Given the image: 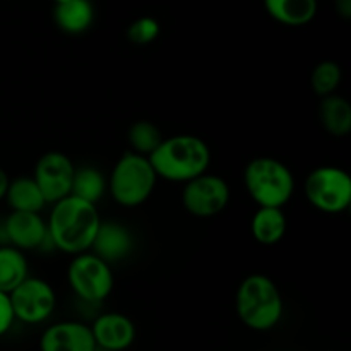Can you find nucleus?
<instances>
[{"instance_id": "10", "label": "nucleus", "mask_w": 351, "mask_h": 351, "mask_svg": "<svg viewBox=\"0 0 351 351\" xmlns=\"http://www.w3.org/2000/svg\"><path fill=\"white\" fill-rule=\"evenodd\" d=\"M74 173L75 165L67 154L60 151H48L36 161L31 177L41 189L48 204H53L71 195Z\"/></svg>"}, {"instance_id": "23", "label": "nucleus", "mask_w": 351, "mask_h": 351, "mask_svg": "<svg viewBox=\"0 0 351 351\" xmlns=\"http://www.w3.org/2000/svg\"><path fill=\"white\" fill-rule=\"evenodd\" d=\"M343 79L341 65L335 60H322L312 69L311 86L314 93L321 98L329 95H335L336 89L339 88Z\"/></svg>"}, {"instance_id": "18", "label": "nucleus", "mask_w": 351, "mask_h": 351, "mask_svg": "<svg viewBox=\"0 0 351 351\" xmlns=\"http://www.w3.org/2000/svg\"><path fill=\"white\" fill-rule=\"evenodd\" d=\"M267 14L285 26H305L317 14V0H264Z\"/></svg>"}, {"instance_id": "17", "label": "nucleus", "mask_w": 351, "mask_h": 351, "mask_svg": "<svg viewBox=\"0 0 351 351\" xmlns=\"http://www.w3.org/2000/svg\"><path fill=\"white\" fill-rule=\"evenodd\" d=\"M3 201H7L10 211L26 213H41L48 204L33 177L10 178Z\"/></svg>"}, {"instance_id": "9", "label": "nucleus", "mask_w": 351, "mask_h": 351, "mask_svg": "<svg viewBox=\"0 0 351 351\" xmlns=\"http://www.w3.org/2000/svg\"><path fill=\"white\" fill-rule=\"evenodd\" d=\"M16 321L24 324H41L53 314L57 295L53 287L41 278L27 276L9 293Z\"/></svg>"}, {"instance_id": "2", "label": "nucleus", "mask_w": 351, "mask_h": 351, "mask_svg": "<svg viewBox=\"0 0 351 351\" xmlns=\"http://www.w3.org/2000/svg\"><path fill=\"white\" fill-rule=\"evenodd\" d=\"M158 178L185 184L206 173L211 163V149L204 139L192 134L163 137L160 146L149 154Z\"/></svg>"}, {"instance_id": "4", "label": "nucleus", "mask_w": 351, "mask_h": 351, "mask_svg": "<svg viewBox=\"0 0 351 351\" xmlns=\"http://www.w3.org/2000/svg\"><path fill=\"white\" fill-rule=\"evenodd\" d=\"M156 182L158 175L149 158L129 151L115 163L106 187L117 204L122 208H137L151 197Z\"/></svg>"}, {"instance_id": "22", "label": "nucleus", "mask_w": 351, "mask_h": 351, "mask_svg": "<svg viewBox=\"0 0 351 351\" xmlns=\"http://www.w3.org/2000/svg\"><path fill=\"white\" fill-rule=\"evenodd\" d=\"M127 141H129L130 151L143 154V156H149L163 141V134H161L160 127L151 120H137L136 123L130 125Z\"/></svg>"}, {"instance_id": "25", "label": "nucleus", "mask_w": 351, "mask_h": 351, "mask_svg": "<svg viewBox=\"0 0 351 351\" xmlns=\"http://www.w3.org/2000/svg\"><path fill=\"white\" fill-rule=\"evenodd\" d=\"M14 322H16V317H14L9 293L0 291V336L7 335L10 331V328H12Z\"/></svg>"}, {"instance_id": "13", "label": "nucleus", "mask_w": 351, "mask_h": 351, "mask_svg": "<svg viewBox=\"0 0 351 351\" xmlns=\"http://www.w3.org/2000/svg\"><path fill=\"white\" fill-rule=\"evenodd\" d=\"M40 351H98L91 328L77 321L51 324L40 338Z\"/></svg>"}, {"instance_id": "27", "label": "nucleus", "mask_w": 351, "mask_h": 351, "mask_svg": "<svg viewBox=\"0 0 351 351\" xmlns=\"http://www.w3.org/2000/svg\"><path fill=\"white\" fill-rule=\"evenodd\" d=\"M9 182H10V178H9V175H7V171L3 170V168H0V201H3V197H5Z\"/></svg>"}, {"instance_id": "5", "label": "nucleus", "mask_w": 351, "mask_h": 351, "mask_svg": "<svg viewBox=\"0 0 351 351\" xmlns=\"http://www.w3.org/2000/svg\"><path fill=\"white\" fill-rule=\"evenodd\" d=\"M243 185L257 206L285 208L295 192V177L283 161L259 156L247 163Z\"/></svg>"}, {"instance_id": "3", "label": "nucleus", "mask_w": 351, "mask_h": 351, "mask_svg": "<svg viewBox=\"0 0 351 351\" xmlns=\"http://www.w3.org/2000/svg\"><path fill=\"white\" fill-rule=\"evenodd\" d=\"M235 311L243 326L252 331H271L283 319V297L266 274H250L237 288Z\"/></svg>"}, {"instance_id": "6", "label": "nucleus", "mask_w": 351, "mask_h": 351, "mask_svg": "<svg viewBox=\"0 0 351 351\" xmlns=\"http://www.w3.org/2000/svg\"><path fill=\"white\" fill-rule=\"evenodd\" d=\"M308 204L326 215H339L351 206V177L346 170L332 165L314 168L304 182Z\"/></svg>"}, {"instance_id": "26", "label": "nucleus", "mask_w": 351, "mask_h": 351, "mask_svg": "<svg viewBox=\"0 0 351 351\" xmlns=\"http://www.w3.org/2000/svg\"><path fill=\"white\" fill-rule=\"evenodd\" d=\"M336 12H338L343 19H350L351 17V0H336Z\"/></svg>"}, {"instance_id": "21", "label": "nucleus", "mask_w": 351, "mask_h": 351, "mask_svg": "<svg viewBox=\"0 0 351 351\" xmlns=\"http://www.w3.org/2000/svg\"><path fill=\"white\" fill-rule=\"evenodd\" d=\"M108 191L106 187V178L98 168L95 167H81L75 168L74 182H72V191L71 195L82 199L96 204L99 199L105 195Z\"/></svg>"}, {"instance_id": "8", "label": "nucleus", "mask_w": 351, "mask_h": 351, "mask_svg": "<svg viewBox=\"0 0 351 351\" xmlns=\"http://www.w3.org/2000/svg\"><path fill=\"white\" fill-rule=\"evenodd\" d=\"M232 197L228 182L215 173H202L185 182L182 204L195 218H213L226 209Z\"/></svg>"}, {"instance_id": "20", "label": "nucleus", "mask_w": 351, "mask_h": 351, "mask_svg": "<svg viewBox=\"0 0 351 351\" xmlns=\"http://www.w3.org/2000/svg\"><path fill=\"white\" fill-rule=\"evenodd\" d=\"M29 276V264L23 250L10 243L0 245V291L10 293Z\"/></svg>"}, {"instance_id": "24", "label": "nucleus", "mask_w": 351, "mask_h": 351, "mask_svg": "<svg viewBox=\"0 0 351 351\" xmlns=\"http://www.w3.org/2000/svg\"><path fill=\"white\" fill-rule=\"evenodd\" d=\"M161 26L154 17L144 16L127 27V38L134 45H149L160 36Z\"/></svg>"}, {"instance_id": "7", "label": "nucleus", "mask_w": 351, "mask_h": 351, "mask_svg": "<svg viewBox=\"0 0 351 351\" xmlns=\"http://www.w3.org/2000/svg\"><path fill=\"white\" fill-rule=\"evenodd\" d=\"M67 281L71 290L86 304H101L113 290L112 264L93 252L75 254L67 267Z\"/></svg>"}, {"instance_id": "1", "label": "nucleus", "mask_w": 351, "mask_h": 351, "mask_svg": "<svg viewBox=\"0 0 351 351\" xmlns=\"http://www.w3.org/2000/svg\"><path fill=\"white\" fill-rule=\"evenodd\" d=\"M101 223L96 204L75 195H67L51 204L48 218V242L60 252L75 254L91 250L98 226Z\"/></svg>"}, {"instance_id": "28", "label": "nucleus", "mask_w": 351, "mask_h": 351, "mask_svg": "<svg viewBox=\"0 0 351 351\" xmlns=\"http://www.w3.org/2000/svg\"><path fill=\"white\" fill-rule=\"evenodd\" d=\"M53 2H60V0H53Z\"/></svg>"}, {"instance_id": "14", "label": "nucleus", "mask_w": 351, "mask_h": 351, "mask_svg": "<svg viewBox=\"0 0 351 351\" xmlns=\"http://www.w3.org/2000/svg\"><path fill=\"white\" fill-rule=\"evenodd\" d=\"M134 247L129 228L117 221H101L93 240L91 252L105 259L108 264L125 259Z\"/></svg>"}, {"instance_id": "11", "label": "nucleus", "mask_w": 351, "mask_h": 351, "mask_svg": "<svg viewBox=\"0 0 351 351\" xmlns=\"http://www.w3.org/2000/svg\"><path fill=\"white\" fill-rule=\"evenodd\" d=\"M2 230L7 243L23 252L41 249L45 243H50L47 221L41 218L40 213L10 211V215L3 219Z\"/></svg>"}, {"instance_id": "12", "label": "nucleus", "mask_w": 351, "mask_h": 351, "mask_svg": "<svg viewBox=\"0 0 351 351\" xmlns=\"http://www.w3.org/2000/svg\"><path fill=\"white\" fill-rule=\"evenodd\" d=\"M96 348L103 351H125L136 341V324L120 312H105L91 326Z\"/></svg>"}, {"instance_id": "15", "label": "nucleus", "mask_w": 351, "mask_h": 351, "mask_svg": "<svg viewBox=\"0 0 351 351\" xmlns=\"http://www.w3.org/2000/svg\"><path fill=\"white\" fill-rule=\"evenodd\" d=\"M288 221L283 208L259 206L250 221V232L261 245H276L287 235Z\"/></svg>"}, {"instance_id": "19", "label": "nucleus", "mask_w": 351, "mask_h": 351, "mask_svg": "<svg viewBox=\"0 0 351 351\" xmlns=\"http://www.w3.org/2000/svg\"><path fill=\"white\" fill-rule=\"evenodd\" d=\"M319 120L328 134L335 137L348 136L351 130V105L339 95H329L321 99Z\"/></svg>"}, {"instance_id": "16", "label": "nucleus", "mask_w": 351, "mask_h": 351, "mask_svg": "<svg viewBox=\"0 0 351 351\" xmlns=\"http://www.w3.org/2000/svg\"><path fill=\"white\" fill-rule=\"evenodd\" d=\"M95 9L89 0H60L55 2L53 21L67 34H81L91 27Z\"/></svg>"}]
</instances>
